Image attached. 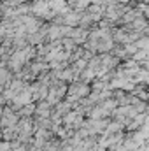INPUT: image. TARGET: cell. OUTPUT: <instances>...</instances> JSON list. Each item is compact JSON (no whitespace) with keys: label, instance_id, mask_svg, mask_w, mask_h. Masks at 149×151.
<instances>
[{"label":"cell","instance_id":"3","mask_svg":"<svg viewBox=\"0 0 149 151\" xmlns=\"http://www.w3.org/2000/svg\"><path fill=\"white\" fill-rule=\"evenodd\" d=\"M0 12H2V9H0Z\"/></svg>","mask_w":149,"mask_h":151},{"label":"cell","instance_id":"2","mask_svg":"<svg viewBox=\"0 0 149 151\" xmlns=\"http://www.w3.org/2000/svg\"><path fill=\"white\" fill-rule=\"evenodd\" d=\"M91 2L93 0H70V7L74 9V11H84V9H88L90 5H91Z\"/></svg>","mask_w":149,"mask_h":151},{"label":"cell","instance_id":"1","mask_svg":"<svg viewBox=\"0 0 149 151\" xmlns=\"http://www.w3.org/2000/svg\"><path fill=\"white\" fill-rule=\"evenodd\" d=\"M19 121L18 114L14 113L11 107H4V113H2V118H0V127L2 128H7V127H16Z\"/></svg>","mask_w":149,"mask_h":151}]
</instances>
